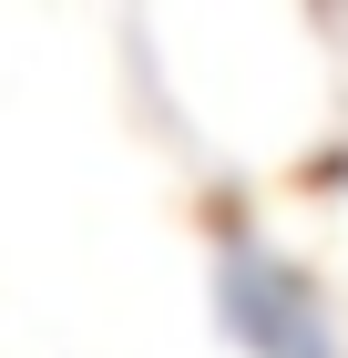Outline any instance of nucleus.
<instances>
[{"label": "nucleus", "instance_id": "f257e3e1", "mask_svg": "<svg viewBox=\"0 0 348 358\" xmlns=\"http://www.w3.org/2000/svg\"><path fill=\"white\" fill-rule=\"evenodd\" d=\"M215 297H225V328H236L246 348H267V358H328L318 307H307V287H297L277 256L236 246V256H225V276H215Z\"/></svg>", "mask_w": 348, "mask_h": 358}]
</instances>
